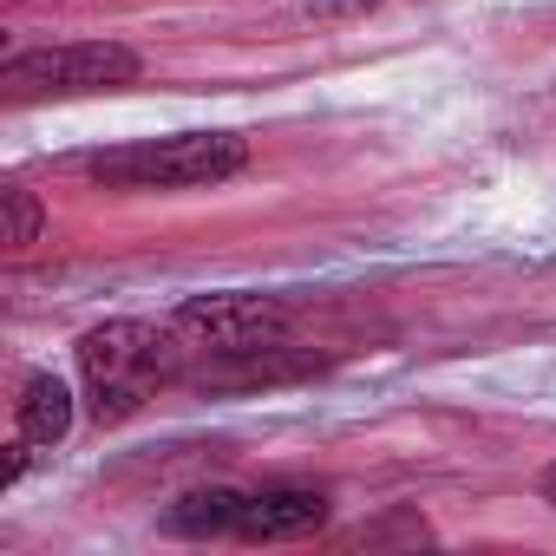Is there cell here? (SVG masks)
Wrapping results in <instances>:
<instances>
[{"mask_svg":"<svg viewBox=\"0 0 556 556\" xmlns=\"http://www.w3.org/2000/svg\"><path fill=\"white\" fill-rule=\"evenodd\" d=\"M236 504H242V491H223V484L190 491L164 510V530L170 536H236Z\"/></svg>","mask_w":556,"mask_h":556,"instance_id":"7","label":"cell"},{"mask_svg":"<svg viewBox=\"0 0 556 556\" xmlns=\"http://www.w3.org/2000/svg\"><path fill=\"white\" fill-rule=\"evenodd\" d=\"M14 432L34 445H60L73 432V387L60 374H27L14 400Z\"/></svg>","mask_w":556,"mask_h":556,"instance_id":"6","label":"cell"},{"mask_svg":"<svg viewBox=\"0 0 556 556\" xmlns=\"http://www.w3.org/2000/svg\"><path fill=\"white\" fill-rule=\"evenodd\" d=\"M144 60L118 40H66V47H34L0 66L8 99H92V92H118L138 86Z\"/></svg>","mask_w":556,"mask_h":556,"instance_id":"3","label":"cell"},{"mask_svg":"<svg viewBox=\"0 0 556 556\" xmlns=\"http://www.w3.org/2000/svg\"><path fill=\"white\" fill-rule=\"evenodd\" d=\"M170 328L190 348H210V354H262V348H275V341L289 334V308L275 302V295L229 289V295H190L170 315Z\"/></svg>","mask_w":556,"mask_h":556,"instance_id":"4","label":"cell"},{"mask_svg":"<svg viewBox=\"0 0 556 556\" xmlns=\"http://www.w3.org/2000/svg\"><path fill=\"white\" fill-rule=\"evenodd\" d=\"M249 164V144L236 131H177V138H138L118 151L86 157V177L105 190H203Z\"/></svg>","mask_w":556,"mask_h":556,"instance_id":"2","label":"cell"},{"mask_svg":"<svg viewBox=\"0 0 556 556\" xmlns=\"http://www.w3.org/2000/svg\"><path fill=\"white\" fill-rule=\"evenodd\" d=\"M177 328H151V321H105L79 341V374H86V400H92V419L99 426H118L131 419L157 380L177 374V348H170Z\"/></svg>","mask_w":556,"mask_h":556,"instance_id":"1","label":"cell"},{"mask_svg":"<svg viewBox=\"0 0 556 556\" xmlns=\"http://www.w3.org/2000/svg\"><path fill=\"white\" fill-rule=\"evenodd\" d=\"M0 203H8V242H14V249L40 242V223H47V210H40V197H34L27 184H8V190H0Z\"/></svg>","mask_w":556,"mask_h":556,"instance_id":"8","label":"cell"},{"mask_svg":"<svg viewBox=\"0 0 556 556\" xmlns=\"http://www.w3.org/2000/svg\"><path fill=\"white\" fill-rule=\"evenodd\" d=\"M321 523H328V491H308V484H262V491H242L236 504V536L249 543H289Z\"/></svg>","mask_w":556,"mask_h":556,"instance_id":"5","label":"cell"},{"mask_svg":"<svg viewBox=\"0 0 556 556\" xmlns=\"http://www.w3.org/2000/svg\"><path fill=\"white\" fill-rule=\"evenodd\" d=\"M543 504H549V510H556V465H549V471H543Z\"/></svg>","mask_w":556,"mask_h":556,"instance_id":"9","label":"cell"}]
</instances>
